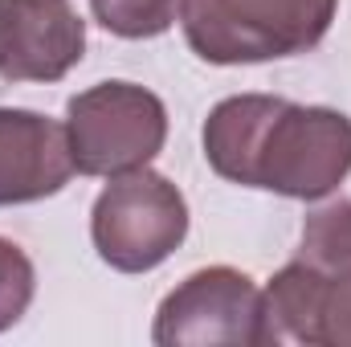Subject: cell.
<instances>
[{
	"mask_svg": "<svg viewBox=\"0 0 351 347\" xmlns=\"http://www.w3.org/2000/svg\"><path fill=\"white\" fill-rule=\"evenodd\" d=\"M208 168L241 188L323 200L351 176V115L278 94L221 98L204 119Z\"/></svg>",
	"mask_w": 351,
	"mask_h": 347,
	"instance_id": "cell-1",
	"label": "cell"
},
{
	"mask_svg": "<svg viewBox=\"0 0 351 347\" xmlns=\"http://www.w3.org/2000/svg\"><path fill=\"white\" fill-rule=\"evenodd\" d=\"M351 347V200L306 217L298 254L262 290V347Z\"/></svg>",
	"mask_w": 351,
	"mask_h": 347,
	"instance_id": "cell-2",
	"label": "cell"
},
{
	"mask_svg": "<svg viewBox=\"0 0 351 347\" xmlns=\"http://www.w3.org/2000/svg\"><path fill=\"white\" fill-rule=\"evenodd\" d=\"M339 0H180L188 49L208 66H258L311 53Z\"/></svg>",
	"mask_w": 351,
	"mask_h": 347,
	"instance_id": "cell-3",
	"label": "cell"
},
{
	"mask_svg": "<svg viewBox=\"0 0 351 347\" xmlns=\"http://www.w3.org/2000/svg\"><path fill=\"white\" fill-rule=\"evenodd\" d=\"M66 135L78 176L147 168L168 143V106L139 82H98L66 102Z\"/></svg>",
	"mask_w": 351,
	"mask_h": 347,
	"instance_id": "cell-4",
	"label": "cell"
},
{
	"mask_svg": "<svg viewBox=\"0 0 351 347\" xmlns=\"http://www.w3.org/2000/svg\"><path fill=\"white\" fill-rule=\"evenodd\" d=\"M188 237V200L152 168L110 176L90 208V241L119 274H147L172 258Z\"/></svg>",
	"mask_w": 351,
	"mask_h": 347,
	"instance_id": "cell-5",
	"label": "cell"
},
{
	"mask_svg": "<svg viewBox=\"0 0 351 347\" xmlns=\"http://www.w3.org/2000/svg\"><path fill=\"white\" fill-rule=\"evenodd\" d=\"M152 344L160 347H262V286L233 265L188 274L164 294Z\"/></svg>",
	"mask_w": 351,
	"mask_h": 347,
	"instance_id": "cell-6",
	"label": "cell"
},
{
	"mask_svg": "<svg viewBox=\"0 0 351 347\" xmlns=\"http://www.w3.org/2000/svg\"><path fill=\"white\" fill-rule=\"evenodd\" d=\"M86 53V21L70 0H0V78L62 82Z\"/></svg>",
	"mask_w": 351,
	"mask_h": 347,
	"instance_id": "cell-7",
	"label": "cell"
},
{
	"mask_svg": "<svg viewBox=\"0 0 351 347\" xmlns=\"http://www.w3.org/2000/svg\"><path fill=\"white\" fill-rule=\"evenodd\" d=\"M70 176L74 156L66 123L25 106H0V208L58 196Z\"/></svg>",
	"mask_w": 351,
	"mask_h": 347,
	"instance_id": "cell-8",
	"label": "cell"
},
{
	"mask_svg": "<svg viewBox=\"0 0 351 347\" xmlns=\"http://www.w3.org/2000/svg\"><path fill=\"white\" fill-rule=\"evenodd\" d=\"M90 12L114 37L147 41L180 21V0H90Z\"/></svg>",
	"mask_w": 351,
	"mask_h": 347,
	"instance_id": "cell-9",
	"label": "cell"
},
{
	"mask_svg": "<svg viewBox=\"0 0 351 347\" xmlns=\"http://www.w3.org/2000/svg\"><path fill=\"white\" fill-rule=\"evenodd\" d=\"M33 294H37V270H33L29 254L16 241L0 237V331H8L25 319Z\"/></svg>",
	"mask_w": 351,
	"mask_h": 347,
	"instance_id": "cell-10",
	"label": "cell"
}]
</instances>
